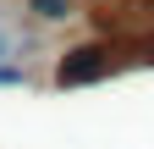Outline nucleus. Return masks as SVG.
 Returning a JSON list of instances; mask_svg holds the SVG:
<instances>
[{
    "label": "nucleus",
    "instance_id": "f257e3e1",
    "mask_svg": "<svg viewBox=\"0 0 154 149\" xmlns=\"http://www.w3.org/2000/svg\"><path fill=\"white\" fill-rule=\"evenodd\" d=\"M99 55H105V50H72L66 61H61V83L72 88V83H83V78H99V72H105Z\"/></svg>",
    "mask_w": 154,
    "mask_h": 149
},
{
    "label": "nucleus",
    "instance_id": "f03ea898",
    "mask_svg": "<svg viewBox=\"0 0 154 149\" xmlns=\"http://www.w3.org/2000/svg\"><path fill=\"white\" fill-rule=\"evenodd\" d=\"M33 17H44V22H61V17H72V0H28Z\"/></svg>",
    "mask_w": 154,
    "mask_h": 149
},
{
    "label": "nucleus",
    "instance_id": "7ed1b4c3",
    "mask_svg": "<svg viewBox=\"0 0 154 149\" xmlns=\"http://www.w3.org/2000/svg\"><path fill=\"white\" fill-rule=\"evenodd\" d=\"M22 83H28L22 66H0V88H22Z\"/></svg>",
    "mask_w": 154,
    "mask_h": 149
}]
</instances>
